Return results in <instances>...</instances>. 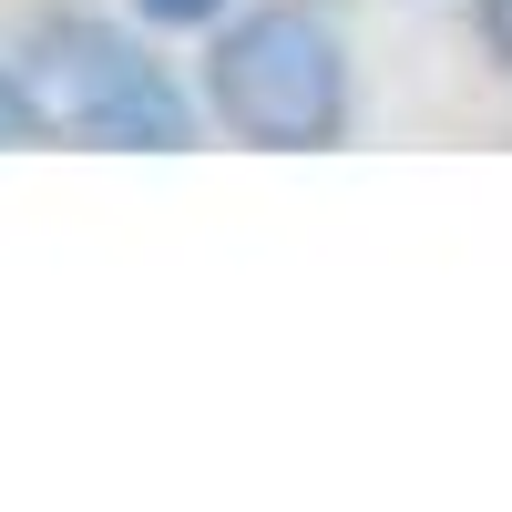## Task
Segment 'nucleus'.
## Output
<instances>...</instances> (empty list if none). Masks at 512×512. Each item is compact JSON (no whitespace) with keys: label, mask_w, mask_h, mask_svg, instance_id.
<instances>
[{"label":"nucleus","mask_w":512,"mask_h":512,"mask_svg":"<svg viewBox=\"0 0 512 512\" xmlns=\"http://www.w3.org/2000/svg\"><path fill=\"white\" fill-rule=\"evenodd\" d=\"M205 103L256 154H318L349 134V52L318 11H246L216 31Z\"/></svg>","instance_id":"obj_1"},{"label":"nucleus","mask_w":512,"mask_h":512,"mask_svg":"<svg viewBox=\"0 0 512 512\" xmlns=\"http://www.w3.org/2000/svg\"><path fill=\"white\" fill-rule=\"evenodd\" d=\"M31 93L82 144H123V154H185L195 144V103L175 93V72L93 11H62L31 31Z\"/></svg>","instance_id":"obj_2"},{"label":"nucleus","mask_w":512,"mask_h":512,"mask_svg":"<svg viewBox=\"0 0 512 512\" xmlns=\"http://www.w3.org/2000/svg\"><path fill=\"white\" fill-rule=\"evenodd\" d=\"M41 134H52V103L21 72H0V144H41Z\"/></svg>","instance_id":"obj_3"},{"label":"nucleus","mask_w":512,"mask_h":512,"mask_svg":"<svg viewBox=\"0 0 512 512\" xmlns=\"http://www.w3.org/2000/svg\"><path fill=\"white\" fill-rule=\"evenodd\" d=\"M482 41H492V62L512 72V0H482Z\"/></svg>","instance_id":"obj_4"},{"label":"nucleus","mask_w":512,"mask_h":512,"mask_svg":"<svg viewBox=\"0 0 512 512\" xmlns=\"http://www.w3.org/2000/svg\"><path fill=\"white\" fill-rule=\"evenodd\" d=\"M144 11H154V21H216L226 0H144Z\"/></svg>","instance_id":"obj_5"}]
</instances>
